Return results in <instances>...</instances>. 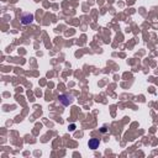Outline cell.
<instances>
[{"label": "cell", "instance_id": "obj_2", "mask_svg": "<svg viewBox=\"0 0 158 158\" xmlns=\"http://www.w3.org/2000/svg\"><path fill=\"white\" fill-rule=\"evenodd\" d=\"M33 21V15L32 14H25L21 16V23L22 25H28Z\"/></svg>", "mask_w": 158, "mask_h": 158}, {"label": "cell", "instance_id": "obj_3", "mask_svg": "<svg viewBox=\"0 0 158 158\" xmlns=\"http://www.w3.org/2000/svg\"><path fill=\"white\" fill-rule=\"evenodd\" d=\"M88 146H89V148H91V149H96V148L99 147V139H98V138H91V139H89Z\"/></svg>", "mask_w": 158, "mask_h": 158}, {"label": "cell", "instance_id": "obj_1", "mask_svg": "<svg viewBox=\"0 0 158 158\" xmlns=\"http://www.w3.org/2000/svg\"><path fill=\"white\" fill-rule=\"evenodd\" d=\"M58 100H59V102H60V104H63L64 106H68L69 104H72V102H73V100H74V99H73V96H72V95H69V94H67V93H65V94L59 95V96H58Z\"/></svg>", "mask_w": 158, "mask_h": 158}]
</instances>
